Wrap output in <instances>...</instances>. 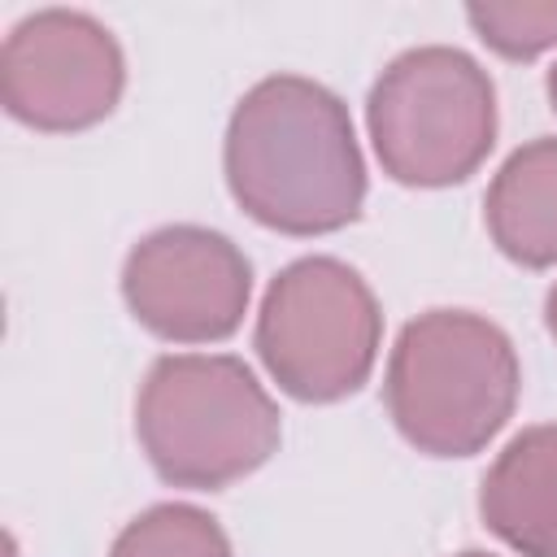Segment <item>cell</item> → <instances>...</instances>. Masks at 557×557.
Returning <instances> with one entry per match:
<instances>
[{
    "mask_svg": "<svg viewBox=\"0 0 557 557\" xmlns=\"http://www.w3.org/2000/svg\"><path fill=\"white\" fill-rule=\"evenodd\" d=\"M122 296L157 339L213 344L244 322L252 265L222 231L161 226L126 252Z\"/></svg>",
    "mask_w": 557,
    "mask_h": 557,
    "instance_id": "cell-7",
    "label": "cell"
},
{
    "mask_svg": "<svg viewBox=\"0 0 557 557\" xmlns=\"http://www.w3.org/2000/svg\"><path fill=\"white\" fill-rule=\"evenodd\" d=\"M135 435L165 483L218 492L265 466L283 431L270 392L239 357L165 352L144 374Z\"/></svg>",
    "mask_w": 557,
    "mask_h": 557,
    "instance_id": "cell-2",
    "label": "cell"
},
{
    "mask_svg": "<svg viewBox=\"0 0 557 557\" xmlns=\"http://www.w3.org/2000/svg\"><path fill=\"white\" fill-rule=\"evenodd\" d=\"M109 557H231V540L196 505H152L117 531Z\"/></svg>",
    "mask_w": 557,
    "mask_h": 557,
    "instance_id": "cell-10",
    "label": "cell"
},
{
    "mask_svg": "<svg viewBox=\"0 0 557 557\" xmlns=\"http://www.w3.org/2000/svg\"><path fill=\"white\" fill-rule=\"evenodd\" d=\"M479 513L522 557H557V422L513 435L479 487Z\"/></svg>",
    "mask_w": 557,
    "mask_h": 557,
    "instance_id": "cell-8",
    "label": "cell"
},
{
    "mask_svg": "<svg viewBox=\"0 0 557 557\" xmlns=\"http://www.w3.org/2000/svg\"><path fill=\"white\" fill-rule=\"evenodd\" d=\"M383 313L370 283L335 257H300L265 287L257 352L270 379L309 405L352 396L379 357Z\"/></svg>",
    "mask_w": 557,
    "mask_h": 557,
    "instance_id": "cell-5",
    "label": "cell"
},
{
    "mask_svg": "<svg viewBox=\"0 0 557 557\" xmlns=\"http://www.w3.org/2000/svg\"><path fill=\"white\" fill-rule=\"evenodd\" d=\"M379 165L405 187L466 183L496 144V87L448 44L400 52L366 100Z\"/></svg>",
    "mask_w": 557,
    "mask_h": 557,
    "instance_id": "cell-4",
    "label": "cell"
},
{
    "mask_svg": "<svg viewBox=\"0 0 557 557\" xmlns=\"http://www.w3.org/2000/svg\"><path fill=\"white\" fill-rule=\"evenodd\" d=\"M483 222L509 261L527 270L557 265V135L509 152L483 196Z\"/></svg>",
    "mask_w": 557,
    "mask_h": 557,
    "instance_id": "cell-9",
    "label": "cell"
},
{
    "mask_svg": "<svg viewBox=\"0 0 557 557\" xmlns=\"http://www.w3.org/2000/svg\"><path fill=\"white\" fill-rule=\"evenodd\" d=\"M548 100H553V109H557V65L548 70Z\"/></svg>",
    "mask_w": 557,
    "mask_h": 557,
    "instance_id": "cell-13",
    "label": "cell"
},
{
    "mask_svg": "<svg viewBox=\"0 0 557 557\" xmlns=\"http://www.w3.org/2000/svg\"><path fill=\"white\" fill-rule=\"evenodd\" d=\"M513 339L470 309H426L405 322L387 357V413L431 457L479 453L518 405Z\"/></svg>",
    "mask_w": 557,
    "mask_h": 557,
    "instance_id": "cell-3",
    "label": "cell"
},
{
    "mask_svg": "<svg viewBox=\"0 0 557 557\" xmlns=\"http://www.w3.org/2000/svg\"><path fill=\"white\" fill-rule=\"evenodd\" d=\"M222 165L235 205L283 235H331L366 200L348 104L305 74H270L239 96Z\"/></svg>",
    "mask_w": 557,
    "mask_h": 557,
    "instance_id": "cell-1",
    "label": "cell"
},
{
    "mask_svg": "<svg viewBox=\"0 0 557 557\" xmlns=\"http://www.w3.org/2000/svg\"><path fill=\"white\" fill-rule=\"evenodd\" d=\"M470 26L509 61H531L557 48V4H470Z\"/></svg>",
    "mask_w": 557,
    "mask_h": 557,
    "instance_id": "cell-11",
    "label": "cell"
},
{
    "mask_svg": "<svg viewBox=\"0 0 557 557\" xmlns=\"http://www.w3.org/2000/svg\"><path fill=\"white\" fill-rule=\"evenodd\" d=\"M544 322H548V331H553V339H557V283L548 287V300H544Z\"/></svg>",
    "mask_w": 557,
    "mask_h": 557,
    "instance_id": "cell-12",
    "label": "cell"
},
{
    "mask_svg": "<svg viewBox=\"0 0 557 557\" xmlns=\"http://www.w3.org/2000/svg\"><path fill=\"white\" fill-rule=\"evenodd\" d=\"M126 83L122 48L91 13L44 9L0 48V100L35 131H83L113 113Z\"/></svg>",
    "mask_w": 557,
    "mask_h": 557,
    "instance_id": "cell-6",
    "label": "cell"
},
{
    "mask_svg": "<svg viewBox=\"0 0 557 557\" xmlns=\"http://www.w3.org/2000/svg\"><path fill=\"white\" fill-rule=\"evenodd\" d=\"M457 557H492V553H479V548H466V553H457Z\"/></svg>",
    "mask_w": 557,
    "mask_h": 557,
    "instance_id": "cell-14",
    "label": "cell"
}]
</instances>
